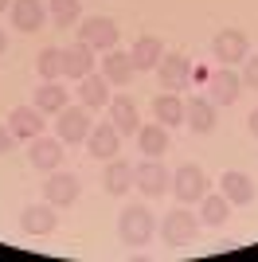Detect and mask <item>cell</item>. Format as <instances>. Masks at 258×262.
<instances>
[{
	"label": "cell",
	"mask_w": 258,
	"mask_h": 262,
	"mask_svg": "<svg viewBox=\"0 0 258 262\" xmlns=\"http://www.w3.org/2000/svg\"><path fill=\"white\" fill-rule=\"evenodd\" d=\"M153 235H157V219H153L149 208L129 204V208L118 215V239L125 243V247H145Z\"/></svg>",
	"instance_id": "1"
},
{
	"label": "cell",
	"mask_w": 258,
	"mask_h": 262,
	"mask_svg": "<svg viewBox=\"0 0 258 262\" xmlns=\"http://www.w3.org/2000/svg\"><path fill=\"white\" fill-rule=\"evenodd\" d=\"M133 188H141L145 196H164L172 188V176L168 168L161 164V157H145V161L133 168Z\"/></svg>",
	"instance_id": "2"
},
{
	"label": "cell",
	"mask_w": 258,
	"mask_h": 262,
	"mask_svg": "<svg viewBox=\"0 0 258 262\" xmlns=\"http://www.w3.org/2000/svg\"><path fill=\"white\" fill-rule=\"evenodd\" d=\"M55 133L63 145H82L86 133H90V118H86V106H63L55 114Z\"/></svg>",
	"instance_id": "3"
},
{
	"label": "cell",
	"mask_w": 258,
	"mask_h": 262,
	"mask_svg": "<svg viewBox=\"0 0 258 262\" xmlns=\"http://www.w3.org/2000/svg\"><path fill=\"white\" fill-rule=\"evenodd\" d=\"M172 192H176V200H184V204L204 200L207 196V172L200 164H180V168L172 172Z\"/></svg>",
	"instance_id": "4"
},
{
	"label": "cell",
	"mask_w": 258,
	"mask_h": 262,
	"mask_svg": "<svg viewBox=\"0 0 258 262\" xmlns=\"http://www.w3.org/2000/svg\"><path fill=\"white\" fill-rule=\"evenodd\" d=\"M78 39L90 43L94 51H110V47L118 43V24L110 20V16H86L82 28H78Z\"/></svg>",
	"instance_id": "5"
},
{
	"label": "cell",
	"mask_w": 258,
	"mask_h": 262,
	"mask_svg": "<svg viewBox=\"0 0 258 262\" xmlns=\"http://www.w3.org/2000/svg\"><path fill=\"white\" fill-rule=\"evenodd\" d=\"M207 90H211V102H215V106H235V102H239V90H243V78H239L231 67L219 63V71L207 75Z\"/></svg>",
	"instance_id": "6"
},
{
	"label": "cell",
	"mask_w": 258,
	"mask_h": 262,
	"mask_svg": "<svg viewBox=\"0 0 258 262\" xmlns=\"http://www.w3.org/2000/svg\"><path fill=\"white\" fill-rule=\"evenodd\" d=\"M196 231H200V219L192 215V211H168L161 223V239L172 243V247H180V243H192L196 239Z\"/></svg>",
	"instance_id": "7"
},
{
	"label": "cell",
	"mask_w": 258,
	"mask_h": 262,
	"mask_svg": "<svg viewBox=\"0 0 258 262\" xmlns=\"http://www.w3.org/2000/svg\"><path fill=\"white\" fill-rule=\"evenodd\" d=\"M78 176L75 172H51L47 176V184H43V200L47 204H55V208H71L78 200Z\"/></svg>",
	"instance_id": "8"
},
{
	"label": "cell",
	"mask_w": 258,
	"mask_h": 262,
	"mask_svg": "<svg viewBox=\"0 0 258 262\" xmlns=\"http://www.w3.org/2000/svg\"><path fill=\"white\" fill-rule=\"evenodd\" d=\"M247 35L243 32H235V28H223V32L211 39V55L219 59L223 67H231V63H243L247 59Z\"/></svg>",
	"instance_id": "9"
},
{
	"label": "cell",
	"mask_w": 258,
	"mask_h": 262,
	"mask_svg": "<svg viewBox=\"0 0 258 262\" xmlns=\"http://www.w3.org/2000/svg\"><path fill=\"white\" fill-rule=\"evenodd\" d=\"M157 75H161V86L176 94V90H188V82H192V63L184 55H164L157 63Z\"/></svg>",
	"instance_id": "10"
},
{
	"label": "cell",
	"mask_w": 258,
	"mask_h": 262,
	"mask_svg": "<svg viewBox=\"0 0 258 262\" xmlns=\"http://www.w3.org/2000/svg\"><path fill=\"white\" fill-rule=\"evenodd\" d=\"M24 235H51L59 227V215H55V204H28L20 215Z\"/></svg>",
	"instance_id": "11"
},
{
	"label": "cell",
	"mask_w": 258,
	"mask_h": 262,
	"mask_svg": "<svg viewBox=\"0 0 258 262\" xmlns=\"http://www.w3.org/2000/svg\"><path fill=\"white\" fill-rule=\"evenodd\" d=\"M118 141H121V133L114 129V121H102L98 129L86 133V149H90V157H98V161H114Z\"/></svg>",
	"instance_id": "12"
},
{
	"label": "cell",
	"mask_w": 258,
	"mask_h": 262,
	"mask_svg": "<svg viewBox=\"0 0 258 262\" xmlns=\"http://www.w3.org/2000/svg\"><path fill=\"white\" fill-rule=\"evenodd\" d=\"M90 71H94V47L82 43V39H78V43H71V47L63 51V75L78 82V78H86Z\"/></svg>",
	"instance_id": "13"
},
{
	"label": "cell",
	"mask_w": 258,
	"mask_h": 262,
	"mask_svg": "<svg viewBox=\"0 0 258 262\" xmlns=\"http://www.w3.org/2000/svg\"><path fill=\"white\" fill-rule=\"evenodd\" d=\"M129 59H133V71H157V63L164 59V47L157 35H137L129 47Z\"/></svg>",
	"instance_id": "14"
},
{
	"label": "cell",
	"mask_w": 258,
	"mask_h": 262,
	"mask_svg": "<svg viewBox=\"0 0 258 262\" xmlns=\"http://www.w3.org/2000/svg\"><path fill=\"white\" fill-rule=\"evenodd\" d=\"M28 161L35 164V168H43V172H55L59 168V161H63V141L59 137H32V149H28Z\"/></svg>",
	"instance_id": "15"
},
{
	"label": "cell",
	"mask_w": 258,
	"mask_h": 262,
	"mask_svg": "<svg viewBox=\"0 0 258 262\" xmlns=\"http://www.w3.org/2000/svg\"><path fill=\"white\" fill-rule=\"evenodd\" d=\"M43 20H47L43 0H12V28H20V32H39Z\"/></svg>",
	"instance_id": "16"
},
{
	"label": "cell",
	"mask_w": 258,
	"mask_h": 262,
	"mask_svg": "<svg viewBox=\"0 0 258 262\" xmlns=\"http://www.w3.org/2000/svg\"><path fill=\"white\" fill-rule=\"evenodd\" d=\"M184 125H188L192 133H211L215 129V102L211 98L184 102Z\"/></svg>",
	"instance_id": "17"
},
{
	"label": "cell",
	"mask_w": 258,
	"mask_h": 262,
	"mask_svg": "<svg viewBox=\"0 0 258 262\" xmlns=\"http://www.w3.org/2000/svg\"><path fill=\"white\" fill-rule=\"evenodd\" d=\"M8 129L16 133V137H39L43 133V110H35V106H16L8 114Z\"/></svg>",
	"instance_id": "18"
},
{
	"label": "cell",
	"mask_w": 258,
	"mask_h": 262,
	"mask_svg": "<svg viewBox=\"0 0 258 262\" xmlns=\"http://www.w3.org/2000/svg\"><path fill=\"white\" fill-rule=\"evenodd\" d=\"M78 98H82V106H90V110H98V106H110V82H106V75H90L86 78H78Z\"/></svg>",
	"instance_id": "19"
},
{
	"label": "cell",
	"mask_w": 258,
	"mask_h": 262,
	"mask_svg": "<svg viewBox=\"0 0 258 262\" xmlns=\"http://www.w3.org/2000/svg\"><path fill=\"white\" fill-rule=\"evenodd\" d=\"M102 75H106L110 86H125L129 75H133V59H129V51H114V47H110V55L102 59Z\"/></svg>",
	"instance_id": "20"
},
{
	"label": "cell",
	"mask_w": 258,
	"mask_h": 262,
	"mask_svg": "<svg viewBox=\"0 0 258 262\" xmlns=\"http://www.w3.org/2000/svg\"><path fill=\"white\" fill-rule=\"evenodd\" d=\"M223 196L231 200V204H250L254 200V180H250L247 172H239V168H231V172H223Z\"/></svg>",
	"instance_id": "21"
},
{
	"label": "cell",
	"mask_w": 258,
	"mask_h": 262,
	"mask_svg": "<svg viewBox=\"0 0 258 262\" xmlns=\"http://www.w3.org/2000/svg\"><path fill=\"white\" fill-rule=\"evenodd\" d=\"M110 121H114V129L118 133H137L141 129V118H137V106L129 98H110Z\"/></svg>",
	"instance_id": "22"
},
{
	"label": "cell",
	"mask_w": 258,
	"mask_h": 262,
	"mask_svg": "<svg viewBox=\"0 0 258 262\" xmlns=\"http://www.w3.org/2000/svg\"><path fill=\"white\" fill-rule=\"evenodd\" d=\"M137 145L145 157H164L168 153V129H164L161 121L157 125H141L137 129Z\"/></svg>",
	"instance_id": "23"
},
{
	"label": "cell",
	"mask_w": 258,
	"mask_h": 262,
	"mask_svg": "<svg viewBox=\"0 0 258 262\" xmlns=\"http://www.w3.org/2000/svg\"><path fill=\"white\" fill-rule=\"evenodd\" d=\"M102 184H106L110 196H125L129 188H133V168L125 161H110L106 172H102Z\"/></svg>",
	"instance_id": "24"
},
{
	"label": "cell",
	"mask_w": 258,
	"mask_h": 262,
	"mask_svg": "<svg viewBox=\"0 0 258 262\" xmlns=\"http://www.w3.org/2000/svg\"><path fill=\"white\" fill-rule=\"evenodd\" d=\"M153 114H157V121H161V125H184V102H180V94H172V90L157 94Z\"/></svg>",
	"instance_id": "25"
},
{
	"label": "cell",
	"mask_w": 258,
	"mask_h": 262,
	"mask_svg": "<svg viewBox=\"0 0 258 262\" xmlns=\"http://www.w3.org/2000/svg\"><path fill=\"white\" fill-rule=\"evenodd\" d=\"M227 215H231V200L219 192V196H204L200 200V219H204L207 227H223Z\"/></svg>",
	"instance_id": "26"
},
{
	"label": "cell",
	"mask_w": 258,
	"mask_h": 262,
	"mask_svg": "<svg viewBox=\"0 0 258 262\" xmlns=\"http://www.w3.org/2000/svg\"><path fill=\"white\" fill-rule=\"evenodd\" d=\"M63 106H67V90L59 86V82H43V86L35 90V110H43V114H59Z\"/></svg>",
	"instance_id": "27"
},
{
	"label": "cell",
	"mask_w": 258,
	"mask_h": 262,
	"mask_svg": "<svg viewBox=\"0 0 258 262\" xmlns=\"http://www.w3.org/2000/svg\"><path fill=\"white\" fill-rule=\"evenodd\" d=\"M35 71H39L43 82H55V78L63 75V51L59 47H43L39 59H35Z\"/></svg>",
	"instance_id": "28"
},
{
	"label": "cell",
	"mask_w": 258,
	"mask_h": 262,
	"mask_svg": "<svg viewBox=\"0 0 258 262\" xmlns=\"http://www.w3.org/2000/svg\"><path fill=\"white\" fill-rule=\"evenodd\" d=\"M78 0H51V20L59 24V28H71V24L78 20Z\"/></svg>",
	"instance_id": "29"
},
{
	"label": "cell",
	"mask_w": 258,
	"mask_h": 262,
	"mask_svg": "<svg viewBox=\"0 0 258 262\" xmlns=\"http://www.w3.org/2000/svg\"><path fill=\"white\" fill-rule=\"evenodd\" d=\"M239 78H243V86L258 90V55H254V59H250V55L243 59V75H239Z\"/></svg>",
	"instance_id": "30"
},
{
	"label": "cell",
	"mask_w": 258,
	"mask_h": 262,
	"mask_svg": "<svg viewBox=\"0 0 258 262\" xmlns=\"http://www.w3.org/2000/svg\"><path fill=\"white\" fill-rule=\"evenodd\" d=\"M12 141H16V133H12L8 125H0V157H4V153L12 149Z\"/></svg>",
	"instance_id": "31"
},
{
	"label": "cell",
	"mask_w": 258,
	"mask_h": 262,
	"mask_svg": "<svg viewBox=\"0 0 258 262\" xmlns=\"http://www.w3.org/2000/svg\"><path fill=\"white\" fill-rule=\"evenodd\" d=\"M247 121H250V133L258 137V110H250V118H247Z\"/></svg>",
	"instance_id": "32"
},
{
	"label": "cell",
	"mask_w": 258,
	"mask_h": 262,
	"mask_svg": "<svg viewBox=\"0 0 258 262\" xmlns=\"http://www.w3.org/2000/svg\"><path fill=\"white\" fill-rule=\"evenodd\" d=\"M4 51H8V39H4V32H0V55H4Z\"/></svg>",
	"instance_id": "33"
},
{
	"label": "cell",
	"mask_w": 258,
	"mask_h": 262,
	"mask_svg": "<svg viewBox=\"0 0 258 262\" xmlns=\"http://www.w3.org/2000/svg\"><path fill=\"white\" fill-rule=\"evenodd\" d=\"M8 4H12V0H0V12H4V8H8Z\"/></svg>",
	"instance_id": "34"
}]
</instances>
